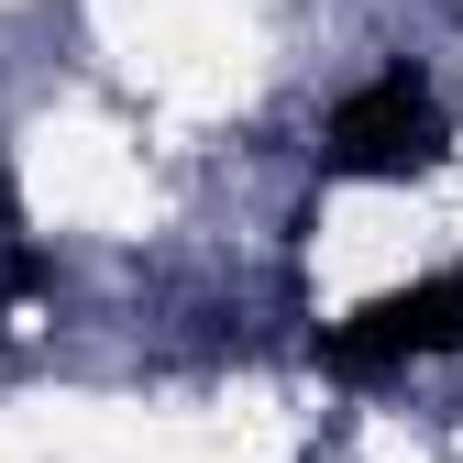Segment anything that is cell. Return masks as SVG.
<instances>
[{
	"mask_svg": "<svg viewBox=\"0 0 463 463\" xmlns=\"http://www.w3.org/2000/svg\"><path fill=\"white\" fill-rule=\"evenodd\" d=\"M320 165L354 177V188H409V177H430V165H452V110L420 78H364L354 99L331 110Z\"/></svg>",
	"mask_w": 463,
	"mask_h": 463,
	"instance_id": "1",
	"label": "cell"
},
{
	"mask_svg": "<svg viewBox=\"0 0 463 463\" xmlns=\"http://www.w3.org/2000/svg\"><path fill=\"white\" fill-rule=\"evenodd\" d=\"M463 354V276H420V287H386L354 320L331 331V364L342 375H397V364H430Z\"/></svg>",
	"mask_w": 463,
	"mask_h": 463,
	"instance_id": "2",
	"label": "cell"
}]
</instances>
